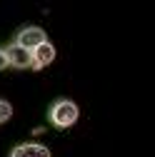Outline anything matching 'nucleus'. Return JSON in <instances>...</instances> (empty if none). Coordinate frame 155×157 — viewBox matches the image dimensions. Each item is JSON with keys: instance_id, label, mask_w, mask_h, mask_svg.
I'll return each instance as SVG.
<instances>
[{"instance_id": "obj_5", "label": "nucleus", "mask_w": 155, "mask_h": 157, "mask_svg": "<svg viewBox=\"0 0 155 157\" xmlns=\"http://www.w3.org/2000/svg\"><path fill=\"white\" fill-rule=\"evenodd\" d=\"M10 157H50V150L38 142H25V145H18L10 152Z\"/></svg>"}, {"instance_id": "obj_3", "label": "nucleus", "mask_w": 155, "mask_h": 157, "mask_svg": "<svg viewBox=\"0 0 155 157\" xmlns=\"http://www.w3.org/2000/svg\"><path fill=\"white\" fill-rule=\"evenodd\" d=\"M5 57H8V65H13L18 70H28L33 65V52L20 48V45H15V43L5 48Z\"/></svg>"}, {"instance_id": "obj_7", "label": "nucleus", "mask_w": 155, "mask_h": 157, "mask_svg": "<svg viewBox=\"0 0 155 157\" xmlns=\"http://www.w3.org/2000/svg\"><path fill=\"white\" fill-rule=\"evenodd\" d=\"M5 67H10V65H8V57H5V50L0 48V70H5Z\"/></svg>"}, {"instance_id": "obj_1", "label": "nucleus", "mask_w": 155, "mask_h": 157, "mask_svg": "<svg viewBox=\"0 0 155 157\" xmlns=\"http://www.w3.org/2000/svg\"><path fill=\"white\" fill-rule=\"evenodd\" d=\"M78 117H80V110L73 100H58L53 107H50V122L55 127H73L78 122Z\"/></svg>"}, {"instance_id": "obj_2", "label": "nucleus", "mask_w": 155, "mask_h": 157, "mask_svg": "<svg viewBox=\"0 0 155 157\" xmlns=\"http://www.w3.org/2000/svg\"><path fill=\"white\" fill-rule=\"evenodd\" d=\"M48 37H45V30L43 28H35V25H28V28H23L20 33L15 35V45H20V48H25V50H35L40 43H45Z\"/></svg>"}, {"instance_id": "obj_6", "label": "nucleus", "mask_w": 155, "mask_h": 157, "mask_svg": "<svg viewBox=\"0 0 155 157\" xmlns=\"http://www.w3.org/2000/svg\"><path fill=\"white\" fill-rule=\"evenodd\" d=\"M10 117H13V105H10L8 100H0V125L8 122Z\"/></svg>"}, {"instance_id": "obj_4", "label": "nucleus", "mask_w": 155, "mask_h": 157, "mask_svg": "<svg viewBox=\"0 0 155 157\" xmlns=\"http://www.w3.org/2000/svg\"><path fill=\"white\" fill-rule=\"evenodd\" d=\"M55 60V45L53 43H40L35 50H33V70H43V67H48L50 63Z\"/></svg>"}]
</instances>
